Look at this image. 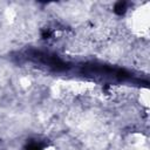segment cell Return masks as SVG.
I'll return each instance as SVG.
<instances>
[{"label": "cell", "instance_id": "6da1fadb", "mask_svg": "<svg viewBox=\"0 0 150 150\" xmlns=\"http://www.w3.org/2000/svg\"><path fill=\"white\" fill-rule=\"evenodd\" d=\"M32 57L35 59L36 61H40V62L49 66L50 68H53L55 70L67 69V64L55 55H49V54H45V53H41V52H34Z\"/></svg>", "mask_w": 150, "mask_h": 150}, {"label": "cell", "instance_id": "7a4b0ae2", "mask_svg": "<svg viewBox=\"0 0 150 150\" xmlns=\"http://www.w3.org/2000/svg\"><path fill=\"white\" fill-rule=\"evenodd\" d=\"M125 11H127V2L125 1H118V2H116L115 7H114V12L116 14L122 15V14L125 13Z\"/></svg>", "mask_w": 150, "mask_h": 150}, {"label": "cell", "instance_id": "3957f363", "mask_svg": "<svg viewBox=\"0 0 150 150\" xmlns=\"http://www.w3.org/2000/svg\"><path fill=\"white\" fill-rule=\"evenodd\" d=\"M26 150H43V146H42L40 143L32 142V143H29V144L26 146Z\"/></svg>", "mask_w": 150, "mask_h": 150}, {"label": "cell", "instance_id": "277c9868", "mask_svg": "<svg viewBox=\"0 0 150 150\" xmlns=\"http://www.w3.org/2000/svg\"><path fill=\"white\" fill-rule=\"evenodd\" d=\"M50 34H52L50 30H43V32H42V38H43V39H48V38L50 36Z\"/></svg>", "mask_w": 150, "mask_h": 150}]
</instances>
